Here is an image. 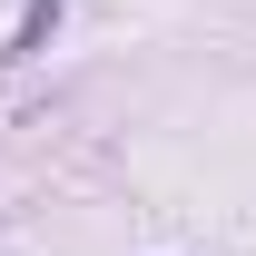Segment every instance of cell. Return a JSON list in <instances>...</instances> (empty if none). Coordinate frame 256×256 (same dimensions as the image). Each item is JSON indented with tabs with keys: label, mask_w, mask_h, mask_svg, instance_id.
<instances>
[{
	"label": "cell",
	"mask_w": 256,
	"mask_h": 256,
	"mask_svg": "<svg viewBox=\"0 0 256 256\" xmlns=\"http://www.w3.org/2000/svg\"><path fill=\"white\" fill-rule=\"evenodd\" d=\"M60 10H69V0H30V10H20V30L0 40V60H40V50H50V30H60Z\"/></svg>",
	"instance_id": "cell-1"
}]
</instances>
